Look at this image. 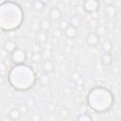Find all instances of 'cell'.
<instances>
[{"label": "cell", "instance_id": "obj_7", "mask_svg": "<svg viewBox=\"0 0 121 121\" xmlns=\"http://www.w3.org/2000/svg\"><path fill=\"white\" fill-rule=\"evenodd\" d=\"M48 17H49V20L51 22L59 21L61 18V11H60V9L59 8H57V7L51 8L50 10H49V13H48Z\"/></svg>", "mask_w": 121, "mask_h": 121}, {"label": "cell", "instance_id": "obj_25", "mask_svg": "<svg viewBox=\"0 0 121 121\" xmlns=\"http://www.w3.org/2000/svg\"><path fill=\"white\" fill-rule=\"evenodd\" d=\"M18 109H19V111H20V112H21L22 114L26 113V112H28V110H29V108H28V106H27L26 104H23V105H21Z\"/></svg>", "mask_w": 121, "mask_h": 121}, {"label": "cell", "instance_id": "obj_4", "mask_svg": "<svg viewBox=\"0 0 121 121\" xmlns=\"http://www.w3.org/2000/svg\"><path fill=\"white\" fill-rule=\"evenodd\" d=\"M10 59L15 65L25 64V61L26 60V53L24 49L17 48L13 53L10 54Z\"/></svg>", "mask_w": 121, "mask_h": 121}, {"label": "cell", "instance_id": "obj_13", "mask_svg": "<svg viewBox=\"0 0 121 121\" xmlns=\"http://www.w3.org/2000/svg\"><path fill=\"white\" fill-rule=\"evenodd\" d=\"M101 62L104 66H110L112 63V57L111 53H103L101 56Z\"/></svg>", "mask_w": 121, "mask_h": 121}, {"label": "cell", "instance_id": "obj_3", "mask_svg": "<svg viewBox=\"0 0 121 121\" xmlns=\"http://www.w3.org/2000/svg\"><path fill=\"white\" fill-rule=\"evenodd\" d=\"M87 102L91 109L97 112H104L112 108L113 95L110 90L104 87L94 88L87 96Z\"/></svg>", "mask_w": 121, "mask_h": 121}, {"label": "cell", "instance_id": "obj_11", "mask_svg": "<svg viewBox=\"0 0 121 121\" xmlns=\"http://www.w3.org/2000/svg\"><path fill=\"white\" fill-rule=\"evenodd\" d=\"M42 67H43V70L44 73L49 74V73H51V72L54 71L55 65H54V63H53V61L51 60H45L43 61Z\"/></svg>", "mask_w": 121, "mask_h": 121}, {"label": "cell", "instance_id": "obj_20", "mask_svg": "<svg viewBox=\"0 0 121 121\" xmlns=\"http://www.w3.org/2000/svg\"><path fill=\"white\" fill-rule=\"evenodd\" d=\"M106 32H107V28H106L104 26H98L95 28V33H96L99 37L105 36V35H106Z\"/></svg>", "mask_w": 121, "mask_h": 121}, {"label": "cell", "instance_id": "obj_1", "mask_svg": "<svg viewBox=\"0 0 121 121\" xmlns=\"http://www.w3.org/2000/svg\"><path fill=\"white\" fill-rule=\"evenodd\" d=\"M24 20L21 7L14 2H3L0 5V27L4 31L17 29Z\"/></svg>", "mask_w": 121, "mask_h": 121}, {"label": "cell", "instance_id": "obj_30", "mask_svg": "<svg viewBox=\"0 0 121 121\" xmlns=\"http://www.w3.org/2000/svg\"><path fill=\"white\" fill-rule=\"evenodd\" d=\"M8 56H9V53L2 47V49H1V58L4 59V58H6V57H8Z\"/></svg>", "mask_w": 121, "mask_h": 121}, {"label": "cell", "instance_id": "obj_23", "mask_svg": "<svg viewBox=\"0 0 121 121\" xmlns=\"http://www.w3.org/2000/svg\"><path fill=\"white\" fill-rule=\"evenodd\" d=\"M60 115L62 118H64V119L68 118V117H69V115H70L69 110H68V109H66V108H62V109L60 111Z\"/></svg>", "mask_w": 121, "mask_h": 121}, {"label": "cell", "instance_id": "obj_24", "mask_svg": "<svg viewBox=\"0 0 121 121\" xmlns=\"http://www.w3.org/2000/svg\"><path fill=\"white\" fill-rule=\"evenodd\" d=\"M32 60L35 61V62H40L43 59V55L40 53V54H32V57H31Z\"/></svg>", "mask_w": 121, "mask_h": 121}, {"label": "cell", "instance_id": "obj_27", "mask_svg": "<svg viewBox=\"0 0 121 121\" xmlns=\"http://www.w3.org/2000/svg\"><path fill=\"white\" fill-rule=\"evenodd\" d=\"M90 17H91V19H92V20L96 21V20L99 18V12H98V11L92 12V13H90Z\"/></svg>", "mask_w": 121, "mask_h": 121}, {"label": "cell", "instance_id": "obj_12", "mask_svg": "<svg viewBox=\"0 0 121 121\" xmlns=\"http://www.w3.org/2000/svg\"><path fill=\"white\" fill-rule=\"evenodd\" d=\"M50 80H51V78H50V77H49V75L47 73L42 74L38 78V82L42 86H47L50 83Z\"/></svg>", "mask_w": 121, "mask_h": 121}, {"label": "cell", "instance_id": "obj_14", "mask_svg": "<svg viewBox=\"0 0 121 121\" xmlns=\"http://www.w3.org/2000/svg\"><path fill=\"white\" fill-rule=\"evenodd\" d=\"M39 26H40V29H41V30L47 32L48 30L51 29V27H52V23H51V21H50L49 19H44V20L41 21Z\"/></svg>", "mask_w": 121, "mask_h": 121}, {"label": "cell", "instance_id": "obj_16", "mask_svg": "<svg viewBox=\"0 0 121 121\" xmlns=\"http://www.w3.org/2000/svg\"><path fill=\"white\" fill-rule=\"evenodd\" d=\"M21 115H22V113L20 112L19 109H12V110H10V112H9V117L12 121H17V120H19L20 117H21Z\"/></svg>", "mask_w": 121, "mask_h": 121}, {"label": "cell", "instance_id": "obj_28", "mask_svg": "<svg viewBox=\"0 0 121 121\" xmlns=\"http://www.w3.org/2000/svg\"><path fill=\"white\" fill-rule=\"evenodd\" d=\"M71 78H72L74 81H78V80L80 78V76H79V74H78V72H74V73L72 74V76H71Z\"/></svg>", "mask_w": 121, "mask_h": 121}, {"label": "cell", "instance_id": "obj_8", "mask_svg": "<svg viewBox=\"0 0 121 121\" xmlns=\"http://www.w3.org/2000/svg\"><path fill=\"white\" fill-rule=\"evenodd\" d=\"M48 39V34L45 31L43 30H38L36 33V43L39 44H44L47 42Z\"/></svg>", "mask_w": 121, "mask_h": 121}, {"label": "cell", "instance_id": "obj_26", "mask_svg": "<svg viewBox=\"0 0 121 121\" xmlns=\"http://www.w3.org/2000/svg\"><path fill=\"white\" fill-rule=\"evenodd\" d=\"M69 25H70V24H69L67 21H65V20H61L60 23V29H61L62 31H64V30L67 28V26H68Z\"/></svg>", "mask_w": 121, "mask_h": 121}, {"label": "cell", "instance_id": "obj_17", "mask_svg": "<svg viewBox=\"0 0 121 121\" xmlns=\"http://www.w3.org/2000/svg\"><path fill=\"white\" fill-rule=\"evenodd\" d=\"M102 50H103V53H111L112 49V43L111 41L109 40H106L102 43Z\"/></svg>", "mask_w": 121, "mask_h": 121}, {"label": "cell", "instance_id": "obj_5", "mask_svg": "<svg viewBox=\"0 0 121 121\" xmlns=\"http://www.w3.org/2000/svg\"><path fill=\"white\" fill-rule=\"evenodd\" d=\"M83 9L85 11L92 13L95 11H98L99 3L96 0H86L83 2Z\"/></svg>", "mask_w": 121, "mask_h": 121}, {"label": "cell", "instance_id": "obj_19", "mask_svg": "<svg viewBox=\"0 0 121 121\" xmlns=\"http://www.w3.org/2000/svg\"><path fill=\"white\" fill-rule=\"evenodd\" d=\"M69 24H70L72 26H74V27H76V28L78 29V26H80V24H81V19H80L79 16L75 15V16H73V17L70 19Z\"/></svg>", "mask_w": 121, "mask_h": 121}, {"label": "cell", "instance_id": "obj_18", "mask_svg": "<svg viewBox=\"0 0 121 121\" xmlns=\"http://www.w3.org/2000/svg\"><path fill=\"white\" fill-rule=\"evenodd\" d=\"M32 9L35 11H42L44 9V3L40 0H36L32 2Z\"/></svg>", "mask_w": 121, "mask_h": 121}, {"label": "cell", "instance_id": "obj_21", "mask_svg": "<svg viewBox=\"0 0 121 121\" xmlns=\"http://www.w3.org/2000/svg\"><path fill=\"white\" fill-rule=\"evenodd\" d=\"M31 51L33 54H40L42 52V48H41V44L35 43L31 45Z\"/></svg>", "mask_w": 121, "mask_h": 121}, {"label": "cell", "instance_id": "obj_2", "mask_svg": "<svg viewBox=\"0 0 121 121\" xmlns=\"http://www.w3.org/2000/svg\"><path fill=\"white\" fill-rule=\"evenodd\" d=\"M9 82L16 90L26 91L35 84L36 75L28 65H15L9 72Z\"/></svg>", "mask_w": 121, "mask_h": 121}, {"label": "cell", "instance_id": "obj_29", "mask_svg": "<svg viewBox=\"0 0 121 121\" xmlns=\"http://www.w3.org/2000/svg\"><path fill=\"white\" fill-rule=\"evenodd\" d=\"M31 119H32V121H41L42 120V117H41V115L39 113H34L32 115Z\"/></svg>", "mask_w": 121, "mask_h": 121}, {"label": "cell", "instance_id": "obj_22", "mask_svg": "<svg viewBox=\"0 0 121 121\" xmlns=\"http://www.w3.org/2000/svg\"><path fill=\"white\" fill-rule=\"evenodd\" d=\"M77 121H93L92 120V117L87 114V113H82V114H79L77 118Z\"/></svg>", "mask_w": 121, "mask_h": 121}, {"label": "cell", "instance_id": "obj_6", "mask_svg": "<svg viewBox=\"0 0 121 121\" xmlns=\"http://www.w3.org/2000/svg\"><path fill=\"white\" fill-rule=\"evenodd\" d=\"M86 43L89 46H96L99 43V36L95 31H91L86 36Z\"/></svg>", "mask_w": 121, "mask_h": 121}, {"label": "cell", "instance_id": "obj_31", "mask_svg": "<svg viewBox=\"0 0 121 121\" xmlns=\"http://www.w3.org/2000/svg\"><path fill=\"white\" fill-rule=\"evenodd\" d=\"M71 50H72L71 47H68V46L65 47V51H66V52H67V51H68V52H71Z\"/></svg>", "mask_w": 121, "mask_h": 121}, {"label": "cell", "instance_id": "obj_10", "mask_svg": "<svg viewBox=\"0 0 121 121\" xmlns=\"http://www.w3.org/2000/svg\"><path fill=\"white\" fill-rule=\"evenodd\" d=\"M63 32H64V35H65V37H66L67 39L72 40V39H75V38H76L77 33H78V29H77L76 27L72 26L71 25H69V26H67V28H66Z\"/></svg>", "mask_w": 121, "mask_h": 121}, {"label": "cell", "instance_id": "obj_9", "mask_svg": "<svg viewBox=\"0 0 121 121\" xmlns=\"http://www.w3.org/2000/svg\"><path fill=\"white\" fill-rule=\"evenodd\" d=\"M3 48H4L9 54H11V53H13L18 47H17V43H16L14 41H12V40H8V41L4 43Z\"/></svg>", "mask_w": 121, "mask_h": 121}, {"label": "cell", "instance_id": "obj_15", "mask_svg": "<svg viewBox=\"0 0 121 121\" xmlns=\"http://www.w3.org/2000/svg\"><path fill=\"white\" fill-rule=\"evenodd\" d=\"M105 13L108 17L110 18H113L115 15H116V8L113 6V5H109V6H106L105 8Z\"/></svg>", "mask_w": 121, "mask_h": 121}]
</instances>
